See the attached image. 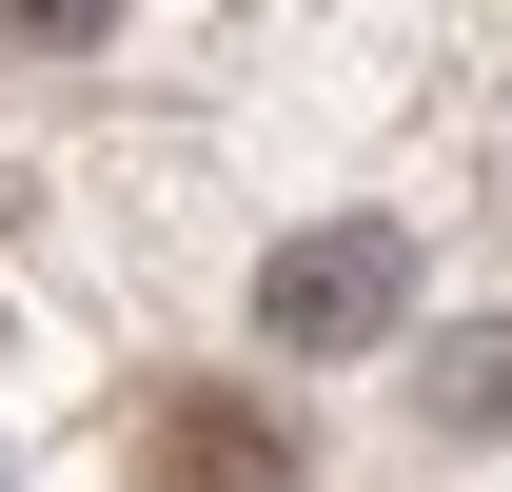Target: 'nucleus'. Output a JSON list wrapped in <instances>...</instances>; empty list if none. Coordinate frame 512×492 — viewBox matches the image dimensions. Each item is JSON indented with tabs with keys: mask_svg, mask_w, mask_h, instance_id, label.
I'll return each instance as SVG.
<instances>
[{
	"mask_svg": "<svg viewBox=\"0 0 512 492\" xmlns=\"http://www.w3.org/2000/svg\"><path fill=\"white\" fill-rule=\"evenodd\" d=\"M394 315H414V237H394V217H335V237L256 256V335H276V355H355Z\"/></svg>",
	"mask_w": 512,
	"mask_h": 492,
	"instance_id": "nucleus-1",
	"label": "nucleus"
},
{
	"mask_svg": "<svg viewBox=\"0 0 512 492\" xmlns=\"http://www.w3.org/2000/svg\"><path fill=\"white\" fill-rule=\"evenodd\" d=\"M138 492H296V433L256 414V394H217V374H197V394H158V414H138Z\"/></svg>",
	"mask_w": 512,
	"mask_h": 492,
	"instance_id": "nucleus-2",
	"label": "nucleus"
},
{
	"mask_svg": "<svg viewBox=\"0 0 512 492\" xmlns=\"http://www.w3.org/2000/svg\"><path fill=\"white\" fill-rule=\"evenodd\" d=\"M434 414H473V433H493V414H512V335H473V355H453V374H434Z\"/></svg>",
	"mask_w": 512,
	"mask_h": 492,
	"instance_id": "nucleus-3",
	"label": "nucleus"
},
{
	"mask_svg": "<svg viewBox=\"0 0 512 492\" xmlns=\"http://www.w3.org/2000/svg\"><path fill=\"white\" fill-rule=\"evenodd\" d=\"M0 20H20V40H99L119 0H0Z\"/></svg>",
	"mask_w": 512,
	"mask_h": 492,
	"instance_id": "nucleus-4",
	"label": "nucleus"
}]
</instances>
